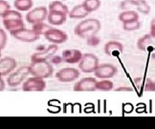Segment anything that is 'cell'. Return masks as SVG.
<instances>
[{
  "label": "cell",
  "instance_id": "25",
  "mask_svg": "<svg viewBox=\"0 0 155 129\" xmlns=\"http://www.w3.org/2000/svg\"><path fill=\"white\" fill-rule=\"evenodd\" d=\"M52 26L50 24H45L44 22H39V23H35V24H33V28L32 30L35 31L38 34H44L45 32H47L51 29Z\"/></svg>",
  "mask_w": 155,
  "mask_h": 129
},
{
  "label": "cell",
  "instance_id": "27",
  "mask_svg": "<svg viewBox=\"0 0 155 129\" xmlns=\"http://www.w3.org/2000/svg\"><path fill=\"white\" fill-rule=\"evenodd\" d=\"M3 19H22V15L19 11L17 10H8L6 13L2 15Z\"/></svg>",
  "mask_w": 155,
  "mask_h": 129
},
{
  "label": "cell",
  "instance_id": "7",
  "mask_svg": "<svg viewBox=\"0 0 155 129\" xmlns=\"http://www.w3.org/2000/svg\"><path fill=\"white\" fill-rule=\"evenodd\" d=\"M11 34L13 36L15 39L19 40L22 42H27V43H31L37 41L38 39H39V34H38L35 31H33L32 29H26V28H22L19 30L15 31V32H11Z\"/></svg>",
  "mask_w": 155,
  "mask_h": 129
},
{
  "label": "cell",
  "instance_id": "5",
  "mask_svg": "<svg viewBox=\"0 0 155 129\" xmlns=\"http://www.w3.org/2000/svg\"><path fill=\"white\" fill-rule=\"evenodd\" d=\"M48 15V9L46 7H38L33 10H29V11L26 15V20L30 24H35V23L44 22L45 19H47Z\"/></svg>",
  "mask_w": 155,
  "mask_h": 129
},
{
  "label": "cell",
  "instance_id": "29",
  "mask_svg": "<svg viewBox=\"0 0 155 129\" xmlns=\"http://www.w3.org/2000/svg\"><path fill=\"white\" fill-rule=\"evenodd\" d=\"M86 43L88 46L90 47H97L101 43V39L99 37H97V34H91L86 37Z\"/></svg>",
  "mask_w": 155,
  "mask_h": 129
},
{
  "label": "cell",
  "instance_id": "31",
  "mask_svg": "<svg viewBox=\"0 0 155 129\" xmlns=\"http://www.w3.org/2000/svg\"><path fill=\"white\" fill-rule=\"evenodd\" d=\"M144 90L146 92H155V82L150 79H147L146 80Z\"/></svg>",
  "mask_w": 155,
  "mask_h": 129
},
{
  "label": "cell",
  "instance_id": "34",
  "mask_svg": "<svg viewBox=\"0 0 155 129\" xmlns=\"http://www.w3.org/2000/svg\"><path fill=\"white\" fill-rule=\"evenodd\" d=\"M150 34L153 38H155V17L150 22Z\"/></svg>",
  "mask_w": 155,
  "mask_h": 129
},
{
  "label": "cell",
  "instance_id": "23",
  "mask_svg": "<svg viewBox=\"0 0 155 129\" xmlns=\"http://www.w3.org/2000/svg\"><path fill=\"white\" fill-rule=\"evenodd\" d=\"M48 11H61L68 15V7L61 1H53L49 5V9Z\"/></svg>",
  "mask_w": 155,
  "mask_h": 129
},
{
  "label": "cell",
  "instance_id": "16",
  "mask_svg": "<svg viewBox=\"0 0 155 129\" xmlns=\"http://www.w3.org/2000/svg\"><path fill=\"white\" fill-rule=\"evenodd\" d=\"M67 19V15L61 13V11H48V15H47V20H48L50 25L59 26L65 23Z\"/></svg>",
  "mask_w": 155,
  "mask_h": 129
},
{
  "label": "cell",
  "instance_id": "37",
  "mask_svg": "<svg viewBox=\"0 0 155 129\" xmlns=\"http://www.w3.org/2000/svg\"><path fill=\"white\" fill-rule=\"evenodd\" d=\"M5 87H6V83H5V81L1 79H0V91H3L5 89Z\"/></svg>",
  "mask_w": 155,
  "mask_h": 129
},
{
  "label": "cell",
  "instance_id": "36",
  "mask_svg": "<svg viewBox=\"0 0 155 129\" xmlns=\"http://www.w3.org/2000/svg\"><path fill=\"white\" fill-rule=\"evenodd\" d=\"M124 2H127L128 4H131L133 6H137L138 5V3L140 2V0H124Z\"/></svg>",
  "mask_w": 155,
  "mask_h": 129
},
{
  "label": "cell",
  "instance_id": "11",
  "mask_svg": "<svg viewBox=\"0 0 155 129\" xmlns=\"http://www.w3.org/2000/svg\"><path fill=\"white\" fill-rule=\"evenodd\" d=\"M45 38L48 40L49 42L54 44H61L64 43L68 39V37L65 32L58 30L56 28H51L44 34Z\"/></svg>",
  "mask_w": 155,
  "mask_h": 129
},
{
  "label": "cell",
  "instance_id": "6",
  "mask_svg": "<svg viewBox=\"0 0 155 129\" xmlns=\"http://www.w3.org/2000/svg\"><path fill=\"white\" fill-rule=\"evenodd\" d=\"M46 89V82L44 79L37 77L29 78L23 81L22 90L25 92H41Z\"/></svg>",
  "mask_w": 155,
  "mask_h": 129
},
{
  "label": "cell",
  "instance_id": "21",
  "mask_svg": "<svg viewBox=\"0 0 155 129\" xmlns=\"http://www.w3.org/2000/svg\"><path fill=\"white\" fill-rule=\"evenodd\" d=\"M113 89H114V83H113L109 79H101L100 81L97 80L96 90L108 92Z\"/></svg>",
  "mask_w": 155,
  "mask_h": 129
},
{
  "label": "cell",
  "instance_id": "4",
  "mask_svg": "<svg viewBox=\"0 0 155 129\" xmlns=\"http://www.w3.org/2000/svg\"><path fill=\"white\" fill-rule=\"evenodd\" d=\"M28 75H30L29 66H23L16 70L15 72L12 73L7 78V85L10 87H16L23 83Z\"/></svg>",
  "mask_w": 155,
  "mask_h": 129
},
{
  "label": "cell",
  "instance_id": "40",
  "mask_svg": "<svg viewBox=\"0 0 155 129\" xmlns=\"http://www.w3.org/2000/svg\"><path fill=\"white\" fill-rule=\"evenodd\" d=\"M0 58H1V51H0Z\"/></svg>",
  "mask_w": 155,
  "mask_h": 129
},
{
  "label": "cell",
  "instance_id": "20",
  "mask_svg": "<svg viewBox=\"0 0 155 129\" xmlns=\"http://www.w3.org/2000/svg\"><path fill=\"white\" fill-rule=\"evenodd\" d=\"M138 19H139V15L136 11H133V10L124 11L119 15V20L122 23H127L130 21L138 20Z\"/></svg>",
  "mask_w": 155,
  "mask_h": 129
},
{
  "label": "cell",
  "instance_id": "15",
  "mask_svg": "<svg viewBox=\"0 0 155 129\" xmlns=\"http://www.w3.org/2000/svg\"><path fill=\"white\" fill-rule=\"evenodd\" d=\"M63 62L69 64L79 63L82 56V53L78 49H66L62 52Z\"/></svg>",
  "mask_w": 155,
  "mask_h": 129
},
{
  "label": "cell",
  "instance_id": "33",
  "mask_svg": "<svg viewBox=\"0 0 155 129\" xmlns=\"http://www.w3.org/2000/svg\"><path fill=\"white\" fill-rule=\"evenodd\" d=\"M50 62L52 63V64H56V65H58V64H61V63H62L63 62V58H62V56H58V55H54L51 58H50Z\"/></svg>",
  "mask_w": 155,
  "mask_h": 129
},
{
  "label": "cell",
  "instance_id": "12",
  "mask_svg": "<svg viewBox=\"0 0 155 129\" xmlns=\"http://www.w3.org/2000/svg\"><path fill=\"white\" fill-rule=\"evenodd\" d=\"M58 51V44L51 43L48 47L43 51L37 52L32 55L31 56V62L33 61H42V60H49L50 58L56 54Z\"/></svg>",
  "mask_w": 155,
  "mask_h": 129
},
{
  "label": "cell",
  "instance_id": "35",
  "mask_svg": "<svg viewBox=\"0 0 155 129\" xmlns=\"http://www.w3.org/2000/svg\"><path fill=\"white\" fill-rule=\"evenodd\" d=\"M116 91H118V92H129V91H133V89H132L131 87L122 86V87H118V88H116Z\"/></svg>",
  "mask_w": 155,
  "mask_h": 129
},
{
  "label": "cell",
  "instance_id": "8",
  "mask_svg": "<svg viewBox=\"0 0 155 129\" xmlns=\"http://www.w3.org/2000/svg\"><path fill=\"white\" fill-rule=\"evenodd\" d=\"M80 71L73 67L62 68L56 74V78L59 82H72L80 78Z\"/></svg>",
  "mask_w": 155,
  "mask_h": 129
},
{
  "label": "cell",
  "instance_id": "9",
  "mask_svg": "<svg viewBox=\"0 0 155 129\" xmlns=\"http://www.w3.org/2000/svg\"><path fill=\"white\" fill-rule=\"evenodd\" d=\"M95 77L100 79H111L117 74V67L111 63H103L99 64L97 69L95 70Z\"/></svg>",
  "mask_w": 155,
  "mask_h": 129
},
{
  "label": "cell",
  "instance_id": "3",
  "mask_svg": "<svg viewBox=\"0 0 155 129\" xmlns=\"http://www.w3.org/2000/svg\"><path fill=\"white\" fill-rule=\"evenodd\" d=\"M99 57L94 55L90 54V53H86V54H83L81 60L79 62V68L81 70V72L83 73H94L95 70L97 69L99 66Z\"/></svg>",
  "mask_w": 155,
  "mask_h": 129
},
{
  "label": "cell",
  "instance_id": "17",
  "mask_svg": "<svg viewBox=\"0 0 155 129\" xmlns=\"http://www.w3.org/2000/svg\"><path fill=\"white\" fill-rule=\"evenodd\" d=\"M153 45V37L150 34H145L137 40V48L141 51H148Z\"/></svg>",
  "mask_w": 155,
  "mask_h": 129
},
{
  "label": "cell",
  "instance_id": "24",
  "mask_svg": "<svg viewBox=\"0 0 155 129\" xmlns=\"http://www.w3.org/2000/svg\"><path fill=\"white\" fill-rule=\"evenodd\" d=\"M82 6L88 13H92L101 7V0H84L82 2Z\"/></svg>",
  "mask_w": 155,
  "mask_h": 129
},
{
  "label": "cell",
  "instance_id": "30",
  "mask_svg": "<svg viewBox=\"0 0 155 129\" xmlns=\"http://www.w3.org/2000/svg\"><path fill=\"white\" fill-rule=\"evenodd\" d=\"M7 34L3 30V29L0 28V51H2L7 44Z\"/></svg>",
  "mask_w": 155,
  "mask_h": 129
},
{
  "label": "cell",
  "instance_id": "22",
  "mask_svg": "<svg viewBox=\"0 0 155 129\" xmlns=\"http://www.w3.org/2000/svg\"><path fill=\"white\" fill-rule=\"evenodd\" d=\"M34 5L33 0H15V9L19 11H26L32 9Z\"/></svg>",
  "mask_w": 155,
  "mask_h": 129
},
{
  "label": "cell",
  "instance_id": "39",
  "mask_svg": "<svg viewBox=\"0 0 155 129\" xmlns=\"http://www.w3.org/2000/svg\"><path fill=\"white\" fill-rule=\"evenodd\" d=\"M2 79V75L1 74H0V79Z\"/></svg>",
  "mask_w": 155,
  "mask_h": 129
},
{
  "label": "cell",
  "instance_id": "38",
  "mask_svg": "<svg viewBox=\"0 0 155 129\" xmlns=\"http://www.w3.org/2000/svg\"><path fill=\"white\" fill-rule=\"evenodd\" d=\"M46 48L45 46H43V45H40V46H38V48H37V51L38 52H40V51H43L44 49Z\"/></svg>",
  "mask_w": 155,
  "mask_h": 129
},
{
  "label": "cell",
  "instance_id": "32",
  "mask_svg": "<svg viewBox=\"0 0 155 129\" xmlns=\"http://www.w3.org/2000/svg\"><path fill=\"white\" fill-rule=\"evenodd\" d=\"M11 9V5L5 1V0H0V16H2L6 11Z\"/></svg>",
  "mask_w": 155,
  "mask_h": 129
},
{
  "label": "cell",
  "instance_id": "26",
  "mask_svg": "<svg viewBox=\"0 0 155 129\" xmlns=\"http://www.w3.org/2000/svg\"><path fill=\"white\" fill-rule=\"evenodd\" d=\"M142 23L138 20H134V21H130L127 23H123V28L124 31L127 32H133V31H137L141 28Z\"/></svg>",
  "mask_w": 155,
  "mask_h": 129
},
{
  "label": "cell",
  "instance_id": "18",
  "mask_svg": "<svg viewBox=\"0 0 155 129\" xmlns=\"http://www.w3.org/2000/svg\"><path fill=\"white\" fill-rule=\"evenodd\" d=\"M3 25L7 31L15 32L19 30V29L25 28V24L23 19H3Z\"/></svg>",
  "mask_w": 155,
  "mask_h": 129
},
{
  "label": "cell",
  "instance_id": "19",
  "mask_svg": "<svg viewBox=\"0 0 155 129\" xmlns=\"http://www.w3.org/2000/svg\"><path fill=\"white\" fill-rule=\"evenodd\" d=\"M90 13H88V11L84 9L82 4H80V5L75 6V7L69 11L68 16L72 19H81V18L86 17Z\"/></svg>",
  "mask_w": 155,
  "mask_h": 129
},
{
  "label": "cell",
  "instance_id": "2",
  "mask_svg": "<svg viewBox=\"0 0 155 129\" xmlns=\"http://www.w3.org/2000/svg\"><path fill=\"white\" fill-rule=\"evenodd\" d=\"M29 68H30V74L33 77H37L44 79L50 78L54 72L53 64L48 60L33 61L30 64Z\"/></svg>",
  "mask_w": 155,
  "mask_h": 129
},
{
  "label": "cell",
  "instance_id": "28",
  "mask_svg": "<svg viewBox=\"0 0 155 129\" xmlns=\"http://www.w3.org/2000/svg\"><path fill=\"white\" fill-rule=\"evenodd\" d=\"M136 7H137V11L143 15H148L150 11V6L148 5V3L146 0H140V2Z\"/></svg>",
  "mask_w": 155,
  "mask_h": 129
},
{
  "label": "cell",
  "instance_id": "41",
  "mask_svg": "<svg viewBox=\"0 0 155 129\" xmlns=\"http://www.w3.org/2000/svg\"><path fill=\"white\" fill-rule=\"evenodd\" d=\"M61 1H65V0H61Z\"/></svg>",
  "mask_w": 155,
  "mask_h": 129
},
{
  "label": "cell",
  "instance_id": "10",
  "mask_svg": "<svg viewBox=\"0 0 155 129\" xmlns=\"http://www.w3.org/2000/svg\"><path fill=\"white\" fill-rule=\"evenodd\" d=\"M96 78H83L80 79L73 87V90L76 92H94L96 91Z\"/></svg>",
  "mask_w": 155,
  "mask_h": 129
},
{
  "label": "cell",
  "instance_id": "13",
  "mask_svg": "<svg viewBox=\"0 0 155 129\" xmlns=\"http://www.w3.org/2000/svg\"><path fill=\"white\" fill-rule=\"evenodd\" d=\"M104 52L106 56H119L124 52V46L121 42L116 40L108 41L104 47Z\"/></svg>",
  "mask_w": 155,
  "mask_h": 129
},
{
  "label": "cell",
  "instance_id": "14",
  "mask_svg": "<svg viewBox=\"0 0 155 129\" xmlns=\"http://www.w3.org/2000/svg\"><path fill=\"white\" fill-rule=\"evenodd\" d=\"M17 66V62L13 57H3L0 58V74L2 77L10 75Z\"/></svg>",
  "mask_w": 155,
  "mask_h": 129
},
{
  "label": "cell",
  "instance_id": "1",
  "mask_svg": "<svg viewBox=\"0 0 155 129\" xmlns=\"http://www.w3.org/2000/svg\"><path fill=\"white\" fill-rule=\"evenodd\" d=\"M101 28H102V24L98 19L88 18L80 22L76 26L75 34L81 38H86L91 34H97L100 32Z\"/></svg>",
  "mask_w": 155,
  "mask_h": 129
}]
</instances>
